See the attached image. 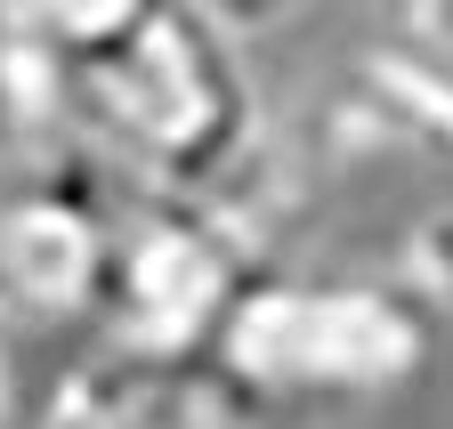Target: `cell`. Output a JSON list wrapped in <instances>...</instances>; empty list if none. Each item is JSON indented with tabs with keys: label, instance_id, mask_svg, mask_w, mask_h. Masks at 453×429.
Listing matches in <instances>:
<instances>
[{
	"label": "cell",
	"instance_id": "cell-1",
	"mask_svg": "<svg viewBox=\"0 0 453 429\" xmlns=\"http://www.w3.org/2000/svg\"><path fill=\"white\" fill-rule=\"evenodd\" d=\"M25 130L81 146L130 195H235L275 227L283 138L251 73V41L195 0H154L105 57L25 105Z\"/></svg>",
	"mask_w": 453,
	"mask_h": 429
},
{
	"label": "cell",
	"instance_id": "cell-2",
	"mask_svg": "<svg viewBox=\"0 0 453 429\" xmlns=\"http://www.w3.org/2000/svg\"><path fill=\"white\" fill-rule=\"evenodd\" d=\"M445 349L453 333L437 325V308L380 259L275 251L251 276L243 308L226 316L203 381L235 421L283 429V421L372 413L413 397L445 364Z\"/></svg>",
	"mask_w": 453,
	"mask_h": 429
},
{
	"label": "cell",
	"instance_id": "cell-3",
	"mask_svg": "<svg viewBox=\"0 0 453 429\" xmlns=\"http://www.w3.org/2000/svg\"><path fill=\"white\" fill-rule=\"evenodd\" d=\"M316 187L365 195L380 227L357 259L405 276L453 333V89L396 41L365 49L316 105Z\"/></svg>",
	"mask_w": 453,
	"mask_h": 429
},
{
	"label": "cell",
	"instance_id": "cell-4",
	"mask_svg": "<svg viewBox=\"0 0 453 429\" xmlns=\"http://www.w3.org/2000/svg\"><path fill=\"white\" fill-rule=\"evenodd\" d=\"M283 251V235L235 195H130L113 292L89 356L138 364V372H195L243 308L251 276Z\"/></svg>",
	"mask_w": 453,
	"mask_h": 429
},
{
	"label": "cell",
	"instance_id": "cell-5",
	"mask_svg": "<svg viewBox=\"0 0 453 429\" xmlns=\"http://www.w3.org/2000/svg\"><path fill=\"white\" fill-rule=\"evenodd\" d=\"M130 187L81 146L25 130L0 154V325L49 364L89 356L113 292Z\"/></svg>",
	"mask_w": 453,
	"mask_h": 429
},
{
	"label": "cell",
	"instance_id": "cell-6",
	"mask_svg": "<svg viewBox=\"0 0 453 429\" xmlns=\"http://www.w3.org/2000/svg\"><path fill=\"white\" fill-rule=\"evenodd\" d=\"M33 429H251L195 372H138L113 356H65Z\"/></svg>",
	"mask_w": 453,
	"mask_h": 429
},
{
	"label": "cell",
	"instance_id": "cell-7",
	"mask_svg": "<svg viewBox=\"0 0 453 429\" xmlns=\"http://www.w3.org/2000/svg\"><path fill=\"white\" fill-rule=\"evenodd\" d=\"M154 0H0V57H9L17 105H33L49 81L105 57Z\"/></svg>",
	"mask_w": 453,
	"mask_h": 429
},
{
	"label": "cell",
	"instance_id": "cell-8",
	"mask_svg": "<svg viewBox=\"0 0 453 429\" xmlns=\"http://www.w3.org/2000/svg\"><path fill=\"white\" fill-rule=\"evenodd\" d=\"M49 381H57V364H49L41 349H25L9 325H0V429H33Z\"/></svg>",
	"mask_w": 453,
	"mask_h": 429
},
{
	"label": "cell",
	"instance_id": "cell-9",
	"mask_svg": "<svg viewBox=\"0 0 453 429\" xmlns=\"http://www.w3.org/2000/svg\"><path fill=\"white\" fill-rule=\"evenodd\" d=\"M396 49L453 89V0H396Z\"/></svg>",
	"mask_w": 453,
	"mask_h": 429
},
{
	"label": "cell",
	"instance_id": "cell-10",
	"mask_svg": "<svg viewBox=\"0 0 453 429\" xmlns=\"http://www.w3.org/2000/svg\"><path fill=\"white\" fill-rule=\"evenodd\" d=\"M195 9H203V17H219L235 41H251V49H259V41H275V33H292V25L316 9V0H195Z\"/></svg>",
	"mask_w": 453,
	"mask_h": 429
},
{
	"label": "cell",
	"instance_id": "cell-11",
	"mask_svg": "<svg viewBox=\"0 0 453 429\" xmlns=\"http://www.w3.org/2000/svg\"><path fill=\"white\" fill-rule=\"evenodd\" d=\"M25 138V105H17V81H9V57H0V154Z\"/></svg>",
	"mask_w": 453,
	"mask_h": 429
}]
</instances>
